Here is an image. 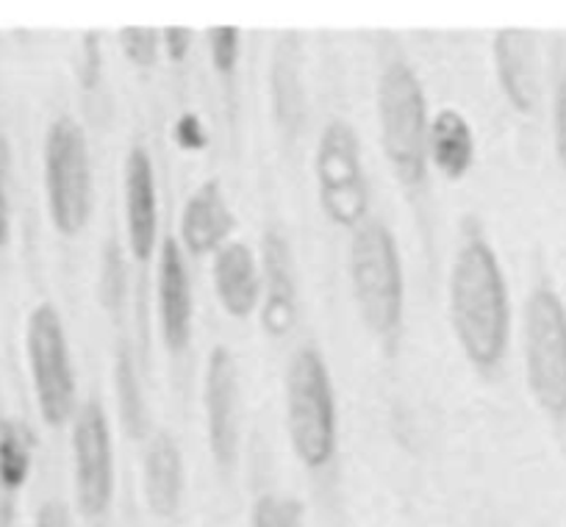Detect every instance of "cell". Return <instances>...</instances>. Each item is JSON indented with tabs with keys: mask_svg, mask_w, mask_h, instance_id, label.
Listing matches in <instances>:
<instances>
[{
	"mask_svg": "<svg viewBox=\"0 0 566 527\" xmlns=\"http://www.w3.org/2000/svg\"><path fill=\"white\" fill-rule=\"evenodd\" d=\"M450 319L464 356L478 369L503 361L511 334L509 286L486 239L470 236L450 270Z\"/></svg>",
	"mask_w": 566,
	"mask_h": 527,
	"instance_id": "1",
	"label": "cell"
},
{
	"mask_svg": "<svg viewBox=\"0 0 566 527\" xmlns=\"http://www.w3.org/2000/svg\"><path fill=\"white\" fill-rule=\"evenodd\" d=\"M350 286L367 328L380 339L397 336L406 308L400 250L389 228L367 220L350 239Z\"/></svg>",
	"mask_w": 566,
	"mask_h": 527,
	"instance_id": "2",
	"label": "cell"
},
{
	"mask_svg": "<svg viewBox=\"0 0 566 527\" xmlns=\"http://www.w3.org/2000/svg\"><path fill=\"white\" fill-rule=\"evenodd\" d=\"M378 117L384 154L391 172L406 187L428 178V106L417 73L406 62H391L378 84Z\"/></svg>",
	"mask_w": 566,
	"mask_h": 527,
	"instance_id": "3",
	"label": "cell"
},
{
	"mask_svg": "<svg viewBox=\"0 0 566 527\" xmlns=\"http://www.w3.org/2000/svg\"><path fill=\"white\" fill-rule=\"evenodd\" d=\"M286 428L297 461L323 470L336 453V400L328 367L314 347H301L286 369Z\"/></svg>",
	"mask_w": 566,
	"mask_h": 527,
	"instance_id": "4",
	"label": "cell"
},
{
	"mask_svg": "<svg viewBox=\"0 0 566 527\" xmlns=\"http://www.w3.org/2000/svg\"><path fill=\"white\" fill-rule=\"evenodd\" d=\"M527 389L544 414L566 417V306L558 292L536 286L525 306Z\"/></svg>",
	"mask_w": 566,
	"mask_h": 527,
	"instance_id": "5",
	"label": "cell"
},
{
	"mask_svg": "<svg viewBox=\"0 0 566 527\" xmlns=\"http://www.w3.org/2000/svg\"><path fill=\"white\" fill-rule=\"evenodd\" d=\"M48 214L62 236H78L92 211V161L84 130L73 117H59L45 134Z\"/></svg>",
	"mask_w": 566,
	"mask_h": 527,
	"instance_id": "6",
	"label": "cell"
},
{
	"mask_svg": "<svg viewBox=\"0 0 566 527\" xmlns=\"http://www.w3.org/2000/svg\"><path fill=\"white\" fill-rule=\"evenodd\" d=\"M25 356L42 420L48 428H62L75 411V372L62 317L51 303L29 314Z\"/></svg>",
	"mask_w": 566,
	"mask_h": 527,
	"instance_id": "7",
	"label": "cell"
},
{
	"mask_svg": "<svg viewBox=\"0 0 566 527\" xmlns=\"http://www.w3.org/2000/svg\"><path fill=\"white\" fill-rule=\"evenodd\" d=\"M314 170H317L319 205L325 217L334 225L350 228V231L364 225L369 211V187L356 130L345 119H331L323 128Z\"/></svg>",
	"mask_w": 566,
	"mask_h": 527,
	"instance_id": "8",
	"label": "cell"
},
{
	"mask_svg": "<svg viewBox=\"0 0 566 527\" xmlns=\"http://www.w3.org/2000/svg\"><path fill=\"white\" fill-rule=\"evenodd\" d=\"M73 472L75 505H78L81 516L97 519L106 514L114 497V453L106 414L97 400L84 403V409L75 417Z\"/></svg>",
	"mask_w": 566,
	"mask_h": 527,
	"instance_id": "9",
	"label": "cell"
},
{
	"mask_svg": "<svg viewBox=\"0 0 566 527\" xmlns=\"http://www.w3.org/2000/svg\"><path fill=\"white\" fill-rule=\"evenodd\" d=\"M239 378L237 361L228 347H214L206 361L203 405L206 431H209V450L220 466H231L237 459L239 420H237Z\"/></svg>",
	"mask_w": 566,
	"mask_h": 527,
	"instance_id": "10",
	"label": "cell"
},
{
	"mask_svg": "<svg viewBox=\"0 0 566 527\" xmlns=\"http://www.w3.org/2000/svg\"><path fill=\"white\" fill-rule=\"evenodd\" d=\"M261 286H264V303H261V328L270 339H286L297 323V284L295 267H292L290 242L270 228L261 244Z\"/></svg>",
	"mask_w": 566,
	"mask_h": 527,
	"instance_id": "11",
	"label": "cell"
},
{
	"mask_svg": "<svg viewBox=\"0 0 566 527\" xmlns=\"http://www.w3.org/2000/svg\"><path fill=\"white\" fill-rule=\"evenodd\" d=\"M156 228H159V203H156L154 159L142 145H136L125 159V231H128L130 255L142 264L154 255Z\"/></svg>",
	"mask_w": 566,
	"mask_h": 527,
	"instance_id": "12",
	"label": "cell"
},
{
	"mask_svg": "<svg viewBox=\"0 0 566 527\" xmlns=\"http://www.w3.org/2000/svg\"><path fill=\"white\" fill-rule=\"evenodd\" d=\"M192 284L181 247L172 236L161 242L159 250V325L170 352L187 350L192 339Z\"/></svg>",
	"mask_w": 566,
	"mask_h": 527,
	"instance_id": "13",
	"label": "cell"
},
{
	"mask_svg": "<svg viewBox=\"0 0 566 527\" xmlns=\"http://www.w3.org/2000/svg\"><path fill=\"white\" fill-rule=\"evenodd\" d=\"M494 70L505 101L520 114H533L538 103V51L527 31H500L494 36Z\"/></svg>",
	"mask_w": 566,
	"mask_h": 527,
	"instance_id": "14",
	"label": "cell"
},
{
	"mask_svg": "<svg viewBox=\"0 0 566 527\" xmlns=\"http://www.w3.org/2000/svg\"><path fill=\"white\" fill-rule=\"evenodd\" d=\"M233 231V214L226 203V194L217 178H209L192 198L187 200L181 214V242L189 255L220 253L226 239Z\"/></svg>",
	"mask_w": 566,
	"mask_h": 527,
	"instance_id": "15",
	"label": "cell"
},
{
	"mask_svg": "<svg viewBox=\"0 0 566 527\" xmlns=\"http://www.w3.org/2000/svg\"><path fill=\"white\" fill-rule=\"evenodd\" d=\"M214 292L228 317L244 319L255 312L261 297V273L248 244L231 242L217 253Z\"/></svg>",
	"mask_w": 566,
	"mask_h": 527,
	"instance_id": "16",
	"label": "cell"
},
{
	"mask_svg": "<svg viewBox=\"0 0 566 527\" xmlns=\"http://www.w3.org/2000/svg\"><path fill=\"white\" fill-rule=\"evenodd\" d=\"M145 503L159 519H172L184 497V461L176 439L156 433L145 453Z\"/></svg>",
	"mask_w": 566,
	"mask_h": 527,
	"instance_id": "17",
	"label": "cell"
},
{
	"mask_svg": "<svg viewBox=\"0 0 566 527\" xmlns=\"http://www.w3.org/2000/svg\"><path fill=\"white\" fill-rule=\"evenodd\" d=\"M428 159L448 181H461L475 161V134L455 108H442L428 130Z\"/></svg>",
	"mask_w": 566,
	"mask_h": 527,
	"instance_id": "18",
	"label": "cell"
},
{
	"mask_svg": "<svg viewBox=\"0 0 566 527\" xmlns=\"http://www.w3.org/2000/svg\"><path fill=\"white\" fill-rule=\"evenodd\" d=\"M31 436L23 425L0 417V527H12L18 499L31 475Z\"/></svg>",
	"mask_w": 566,
	"mask_h": 527,
	"instance_id": "19",
	"label": "cell"
},
{
	"mask_svg": "<svg viewBox=\"0 0 566 527\" xmlns=\"http://www.w3.org/2000/svg\"><path fill=\"white\" fill-rule=\"evenodd\" d=\"M297 36L277 40L275 62H272V97L281 125L295 128L301 117V81H297Z\"/></svg>",
	"mask_w": 566,
	"mask_h": 527,
	"instance_id": "20",
	"label": "cell"
},
{
	"mask_svg": "<svg viewBox=\"0 0 566 527\" xmlns=\"http://www.w3.org/2000/svg\"><path fill=\"white\" fill-rule=\"evenodd\" d=\"M114 380H117V400H119V417L130 436H142L145 431V400H142L139 378H136L134 361L125 347L117 352V369H114Z\"/></svg>",
	"mask_w": 566,
	"mask_h": 527,
	"instance_id": "21",
	"label": "cell"
},
{
	"mask_svg": "<svg viewBox=\"0 0 566 527\" xmlns=\"http://www.w3.org/2000/svg\"><path fill=\"white\" fill-rule=\"evenodd\" d=\"M250 527H303V505L292 497L264 494L255 499Z\"/></svg>",
	"mask_w": 566,
	"mask_h": 527,
	"instance_id": "22",
	"label": "cell"
},
{
	"mask_svg": "<svg viewBox=\"0 0 566 527\" xmlns=\"http://www.w3.org/2000/svg\"><path fill=\"white\" fill-rule=\"evenodd\" d=\"M119 48H123L125 59L136 67H150L156 62V53H159V36L154 29H139V25H130V29L119 31Z\"/></svg>",
	"mask_w": 566,
	"mask_h": 527,
	"instance_id": "23",
	"label": "cell"
},
{
	"mask_svg": "<svg viewBox=\"0 0 566 527\" xmlns=\"http://www.w3.org/2000/svg\"><path fill=\"white\" fill-rule=\"evenodd\" d=\"M12 239V145L0 134V247Z\"/></svg>",
	"mask_w": 566,
	"mask_h": 527,
	"instance_id": "24",
	"label": "cell"
},
{
	"mask_svg": "<svg viewBox=\"0 0 566 527\" xmlns=\"http://www.w3.org/2000/svg\"><path fill=\"white\" fill-rule=\"evenodd\" d=\"M209 48H211V64L220 75L231 78L237 73L239 64V31L231 25H220V29L209 31Z\"/></svg>",
	"mask_w": 566,
	"mask_h": 527,
	"instance_id": "25",
	"label": "cell"
},
{
	"mask_svg": "<svg viewBox=\"0 0 566 527\" xmlns=\"http://www.w3.org/2000/svg\"><path fill=\"white\" fill-rule=\"evenodd\" d=\"M123 255H119L117 244H108L103 250V303L108 308H117L123 303L125 278H123Z\"/></svg>",
	"mask_w": 566,
	"mask_h": 527,
	"instance_id": "26",
	"label": "cell"
},
{
	"mask_svg": "<svg viewBox=\"0 0 566 527\" xmlns=\"http://www.w3.org/2000/svg\"><path fill=\"white\" fill-rule=\"evenodd\" d=\"M553 134H555V156H558L560 167L566 170V73L560 75L558 86H555Z\"/></svg>",
	"mask_w": 566,
	"mask_h": 527,
	"instance_id": "27",
	"label": "cell"
},
{
	"mask_svg": "<svg viewBox=\"0 0 566 527\" xmlns=\"http://www.w3.org/2000/svg\"><path fill=\"white\" fill-rule=\"evenodd\" d=\"M176 139L181 148L187 150H200L206 145V134H203V125L195 114H184L176 125Z\"/></svg>",
	"mask_w": 566,
	"mask_h": 527,
	"instance_id": "28",
	"label": "cell"
},
{
	"mask_svg": "<svg viewBox=\"0 0 566 527\" xmlns=\"http://www.w3.org/2000/svg\"><path fill=\"white\" fill-rule=\"evenodd\" d=\"M34 527H73V516L70 508L59 499H48L34 516Z\"/></svg>",
	"mask_w": 566,
	"mask_h": 527,
	"instance_id": "29",
	"label": "cell"
},
{
	"mask_svg": "<svg viewBox=\"0 0 566 527\" xmlns=\"http://www.w3.org/2000/svg\"><path fill=\"white\" fill-rule=\"evenodd\" d=\"M192 40H195L192 31L181 29V25H176V29H165L167 56H170L176 64H181L184 59H187L189 48H192Z\"/></svg>",
	"mask_w": 566,
	"mask_h": 527,
	"instance_id": "30",
	"label": "cell"
}]
</instances>
